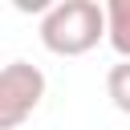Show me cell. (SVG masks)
Wrapping results in <instances>:
<instances>
[{
    "label": "cell",
    "mask_w": 130,
    "mask_h": 130,
    "mask_svg": "<svg viewBox=\"0 0 130 130\" xmlns=\"http://www.w3.org/2000/svg\"><path fill=\"white\" fill-rule=\"evenodd\" d=\"M106 37V4L61 0L41 16V45L57 57H81Z\"/></svg>",
    "instance_id": "obj_1"
},
{
    "label": "cell",
    "mask_w": 130,
    "mask_h": 130,
    "mask_svg": "<svg viewBox=\"0 0 130 130\" xmlns=\"http://www.w3.org/2000/svg\"><path fill=\"white\" fill-rule=\"evenodd\" d=\"M45 98V73L32 61H8L0 69V130H16Z\"/></svg>",
    "instance_id": "obj_2"
},
{
    "label": "cell",
    "mask_w": 130,
    "mask_h": 130,
    "mask_svg": "<svg viewBox=\"0 0 130 130\" xmlns=\"http://www.w3.org/2000/svg\"><path fill=\"white\" fill-rule=\"evenodd\" d=\"M106 41L122 61H130V0L106 4Z\"/></svg>",
    "instance_id": "obj_3"
},
{
    "label": "cell",
    "mask_w": 130,
    "mask_h": 130,
    "mask_svg": "<svg viewBox=\"0 0 130 130\" xmlns=\"http://www.w3.org/2000/svg\"><path fill=\"white\" fill-rule=\"evenodd\" d=\"M106 93H110L114 110H122V114L130 118V61L110 65V73H106Z\"/></svg>",
    "instance_id": "obj_4"
}]
</instances>
